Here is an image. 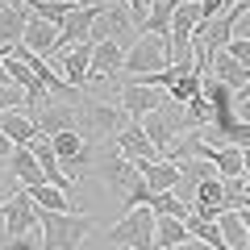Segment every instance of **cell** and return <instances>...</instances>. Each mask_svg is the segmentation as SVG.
Masks as SVG:
<instances>
[{
	"label": "cell",
	"instance_id": "cell-26",
	"mask_svg": "<svg viewBox=\"0 0 250 250\" xmlns=\"http://www.w3.org/2000/svg\"><path fill=\"white\" fill-rule=\"evenodd\" d=\"M200 92H205V75H200V71H188V75H179V80L171 83V92H167V96L175 100V104H188V100H192V96H200Z\"/></svg>",
	"mask_w": 250,
	"mask_h": 250
},
{
	"label": "cell",
	"instance_id": "cell-2",
	"mask_svg": "<svg viewBox=\"0 0 250 250\" xmlns=\"http://www.w3.org/2000/svg\"><path fill=\"white\" fill-rule=\"evenodd\" d=\"M38 213L42 217H38L34 238L42 242V250H75L96 225L88 213H46V208H38Z\"/></svg>",
	"mask_w": 250,
	"mask_h": 250
},
{
	"label": "cell",
	"instance_id": "cell-18",
	"mask_svg": "<svg viewBox=\"0 0 250 250\" xmlns=\"http://www.w3.org/2000/svg\"><path fill=\"white\" fill-rule=\"evenodd\" d=\"M9 175L17 179V188H38V184H46V171H42V163L34 159V150L29 146H17V150L9 154Z\"/></svg>",
	"mask_w": 250,
	"mask_h": 250
},
{
	"label": "cell",
	"instance_id": "cell-6",
	"mask_svg": "<svg viewBox=\"0 0 250 250\" xmlns=\"http://www.w3.org/2000/svg\"><path fill=\"white\" fill-rule=\"evenodd\" d=\"M100 175H104V188H108V192H117L121 200L142 184V171L125 159L117 146H104V154H100Z\"/></svg>",
	"mask_w": 250,
	"mask_h": 250
},
{
	"label": "cell",
	"instance_id": "cell-35",
	"mask_svg": "<svg viewBox=\"0 0 250 250\" xmlns=\"http://www.w3.org/2000/svg\"><path fill=\"white\" fill-rule=\"evenodd\" d=\"M9 54H13V50H0V88L9 83Z\"/></svg>",
	"mask_w": 250,
	"mask_h": 250
},
{
	"label": "cell",
	"instance_id": "cell-17",
	"mask_svg": "<svg viewBox=\"0 0 250 250\" xmlns=\"http://www.w3.org/2000/svg\"><path fill=\"white\" fill-rule=\"evenodd\" d=\"M0 134H9L13 146H34V138L42 134V129H38V117L29 113V108H13V113L0 117Z\"/></svg>",
	"mask_w": 250,
	"mask_h": 250
},
{
	"label": "cell",
	"instance_id": "cell-14",
	"mask_svg": "<svg viewBox=\"0 0 250 250\" xmlns=\"http://www.w3.org/2000/svg\"><path fill=\"white\" fill-rule=\"evenodd\" d=\"M113 146H117V150H121V154H125L129 163H134L138 171H142V167H150V163H159V159H163V154L154 150V142H150V138L142 134V125H129V129H125V134L117 138Z\"/></svg>",
	"mask_w": 250,
	"mask_h": 250
},
{
	"label": "cell",
	"instance_id": "cell-24",
	"mask_svg": "<svg viewBox=\"0 0 250 250\" xmlns=\"http://www.w3.org/2000/svg\"><path fill=\"white\" fill-rule=\"evenodd\" d=\"M213 167L221 179H246V159H242L238 146H221V150H213Z\"/></svg>",
	"mask_w": 250,
	"mask_h": 250
},
{
	"label": "cell",
	"instance_id": "cell-11",
	"mask_svg": "<svg viewBox=\"0 0 250 250\" xmlns=\"http://www.w3.org/2000/svg\"><path fill=\"white\" fill-rule=\"evenodd\" d=\"M96 17H100V4H80V9L71 13V17L59 25V54L62 50H71V46H80V42H88V34H92V25H96Z\"/></svg>",
	"mask_w": 250,
	"mask_h": 250
},
{
	"label": "cell",
	"instance_id": "cell-22",
	"mask_svg": "<svg viewBox=\"0 0 250 250\" xmlns=\"http://www.w3.org/2000/svg\"><path fill=\"white\" fill-rule=\"evenodd\" d=\"M154 242H159V250H175V246H184V242H192L188 221H179V217H159V221H154Z\"/></svg>",
	"mask_w": 250,
	"mask_h": 250
},
{
	"label": "cell",
	"instance_id": "cell-39",
	"mask_svg": "<svg viewBox=\"0 0 250 250\" xmlns=\"http://www.w3.org/2000/svg\"><path fill=\"white\" fill-rule=\"evenodd\" d=\"M242 159H246V175H250V150H242Z\"/></svg>",
	"mask_w": 250,
	"mask_h": 250
},
{
	"label": "cell",
	"instance_id": "cell-19",
	"mask_svg": "<svg viewBox=\"0 0 250 250\" xmlns=\"http://www.w3.org/2000/svg\"><path fill=\"white\" fill-rule=\"evenodd\" d=\"M208 80H217V83H225V88L242 92L250 83V67H242L229 50H221V54H213V62H208Z\"/></svg>",
	"mask_w": 250,
	"mask_h": 250
},
{
	"label": "cell",
	"instance_id": "cell-7",
	"mask_svg": "<svg viewBox=\"0 0 250 250\" xmlns=\"http://www.w3.org/2000/svg\"><path fill=\"white\" fill-rule=\"evenodd\" d=\"M167 104V92L163 88H150V83H138V80H129L121 88V108H125V117L129 121H142V117H150V113H159V108Z\"/></svg>",
	"mask_w": 250,
	"mask_h": 250
},
{
	"label": "cell",
	"instance_id": "cell-28",
	"mask_svg": "<svg viewBox=\"0 0 250 250\" xmlns=\"http://www.w3.org/2000/svg\"><path fill=\"white\" fill-rule=\"evenodd\" d=\"M179 171H184V179H192V184H205V179L217 175V167L208 159H179Z\"/></svg>",
	"mask_w": 250,
	"mask_h": 250
},
{
	"label": "cell",
	"instance_id": "cell-23",
	"mask_svg": "<svg viewBox=\"0 0 250 250\" xmlns=\"http://www.w3.org/2000/svg\"><path fill=\"white\" fill-rule=\"evenodd\" d=\"M217 225H221V238L229 242V250H246L250 233H246V217H242L238 208H225V213L217 217Z\"/></svg>",
	"mask_w": 250,
	"mask_h": 250
},
{
	"label": "cell",
	"instance_id": "cell-30",
	"mask_svg": "<svg viewBox=\"0 0 250 250\" xmlns=\"http://www.w3.org/2000/svg\"><path fill=\"white\" fill-rule=\"evenodd\" d=\"M21 188H17V179L9 175V159H0V205H4V200L9 196H17Z\"/></svg>",
	"mask_w": 250,
	"mask_h": 250
},
{
	"label": "cell",
	"instance_id": "cell-31",
	"mask_svg": "<svg viewBox=\"0 0 250 250\" xmlns=\"http://www.w3.org/2000/svg\"><path fill=\"white\" fill-rule=\"evenodd\" d=\"M200 9H205V21H217L225 9H229V0H200Z\"/></svg>",
	"mask_w": 250,
	"mask_h": 250
},
{
	"label": "cell",
	"instance_id": "cell-12",
	"mask_svg": "<svg viewBox=\"0 0 250 250\" xmlns=\"http://www.w3.org/2000/svg\"><path fill=\"white\" fill-rule=\"evenodd\" d=\"M59 75L71 88H88V80H92V42H80L71 50H62L59 54Z\"/></svg>",
	"mask_w": 250,
	"mask_h": 250
},
{
	"label": "cell",
	"instance_id": "cell-32",
	"mask_svg": "<svg viewBox=\"0 0 250 250\" xmlns=\"http://www.w3.org/2000/svg\"><path fill=\"white\" fill-rule=\"evenodd\" d=\"M225 50H229V54H233V59H238V62H242V67H250V42H238V38H233V42H229V46H225Z\"/></svg>",
	"mask_w": 250,
	"mask_h": 250
},
{
	"label": "cell",
	"instance_id": "cell-25",
	"mask_svg": "<svg viewBox=\"0 0 250 250\" xmlns=\"http://www.w3.org/2000/svg\"><path fill=\"white\" fill-rule=\"evenodd\" d=\"M29 200H34L38 208H46V213H71V200H67V192H59V188H50V184L29 188Z\"/></svg>",
	"mask_w": 250,
	"mask_h": 250
},
{
	"label": "cell",
	"instance_id": "cell-34",
	"mask_svg": "<svg viewBox=\"0 0 250 250\" xmlns=\"http://www.w3.org/2000/svg\"><path fill=\"white\" fill-rule=\"evenodd\" d=\"M0 250H42V242H38L34 233H29V238H13V242H4Z\"/></svg>",
	"mask_w": 250,
	"mask_h": 250
},
{
	"label": "cell",
	"instance_id": "cell-38",
	"mask_svg": "<svg viewBox=\"0 0 250 250\" xmlns=\"http://www.w3.org/2000/svg\"><path fill=\"white\" fill-rule=\"evenodd\" d=\"M4 242H13V233H9V225H4V217H0V246Z\"/></svg>",
	"mask_w": 250,
	"mask_h": 250
},
{
	"label": "cell",
	"instance_id": "cell-40",
	"mask_svg": "<svg viewBox=\"0 0 250 250\" xmlns=\"http://www.w3.org/2000/svg\"><path fill=\"white\" fill-rule=\"evenodd\" d=\"M246 250H250V242H246Z\"/></svg>",
	"mask_w": 250,
	"mask_h": 250
},
{
	"label": "cell",
	"instance_id": "cell-8",
	"mask_svg": "<svg viewBox=\"0 0 250 250\" xmlns=\"http://www.w3.org/2000/svg\"><path fill=\"white\" fill-rule=\"evenodd\" d=\"M0 217H4V225H9L13 238H29V233L38 229V217L42 213H38V205L29 200V192L21 188L17 196H9L4 205H0Z\"/></svg>",
	"mask_w": 250,
	"mask_h": 250
},
{
	"label": "cell",
	"instance_id": "cell-36",
	"mask_svg": "<svg viewBox=\"0 0 250 250\" xmlns=\"http://www.w3.org/2000/svg\"><path fill=\"white\" fill-rule=\"evenodd\" d=\"M13 150H17V146H13V142H9V134H0V159H9V154H13Z\"/></svg>",
	"mask_w": 250,
	"mask_h": 250
},
{
	"label": "cell",
	"instance_id": "cell-15",
	"mask_svg": "<svg viewBox=\"0 0 250 250\" xmlns=\"http://www.w3.org/2000/svg\"><path fill=\"white\" fill-rule=\"evenodd\" d=\"M125 71V46L117 42H92V80L88 83H104L113 75Z\"/></svg>",
	"mask_w": 250,
	"mask_h": 250
},
{
	"label": "cell",
	"instance_id": "cell-9",
	"mask_svg": "<svg viewBox=\"0 0 250 250\" xmlns=\"http://www.w3.org/2000/svg\"><path fill=\"white\" fill-rule=\"evenodd\" d=\"M50 142H54V154H59L62 171H75V179H80V171L92 167V142L80 134V129H67V134L50 138Z\"/></svg>",
	"mask_w": 250,
	"mask_h": 250
},
{
	"label": "cell",
	"instance_id": "cell-33",
	"mask_svg": "<svg viewBox=\"0 0 250 250\" xmlns=\"http://www.w3.org/2000/svg\"><path fill=\"white\" fill-rule=\"evenodd\" d=\"M233 38H238V42H250V4H246V13L233 21Z\"/></svg>",
	"mask_w": 250,
	"mask_h": 250
},
{
	"label": "cell",
	"instance_id": "cell-10",
	"mask_svg": "<svg viewBox=\"0 0 250 250\" xmlns=\"http://www.w3.org/2000/svg\"><path fill=\"white\" fill-rule=\"evenodd\" d=\"M34 13L25 9V0H4L0 4V50H17L25 42V29Z\"/></svg>",
	"mask_w": 250,
	"mask_h": 250
},
{
	"label": "cell",
	"instance_id": "cell-1",
	"mask_svg": "<svg viewBox=\"0 0 250 250\" xmlns=\"http://www.w3.org/2000/svg\"><path fill=\"white\" fill-rule=\"evenodd\" d=\"M75 113H80V134L88 138V142H117V138L129 129V117H125L121 104H104V100H92V96H80L75 100Z\"/></svg>",
	"mask_w": 250,
	"mask_h": 250
},
{
	"label": "cell",
	"instance_id": "cell-29",
	"mask_svg": "<svg viewBox=\"0 0 250 250\" xmlns=\"http://www.w3.org/2000/svg\"><path fill=\"white\" fill-rule=\"evenodd\" d=\"M13 108H29V100H25V92H21V88L4 83V88H0V117L13 113Z\"/></svg>",
	"mask_w": 250,
	"mask_h": 250
},
{
	"label": "cell",
	"instance_id": "cell-21",
	"mask_svg": "<svg viewBox=\"0 0 250 250\" xmlns=\"http://www.w3.org/2000/svg\"><path fill=\"white\" fill-rule=\"evenodd\" d=\"M150 4V13H146V29L142 34L150 38H171V21H175V0H146Z\"/></svg>",
	"mask_w": 250,
	"mask_h": 250
},
{
	"label": "cell",
	"instance_id": "cell-3",
	"mask_svg": "<svg viewBox=\"0 0 250 250\" xmlns=\"http://www.w3.org/2000/svg\"><path fill=\"white\" fill-rule=\"evenodd\" d=\"M171 67V50H167V38H150V34H142L129 50H125V71L121 75H129V80H150V75H159V71H167Z\"/></svg>",
	"mask_w": 250,
	"mask_h": 250
},
{
	"label": "cell",
	"instance_id": "cell-27",
	"mask_svg": "<svg viewBox=\"0 0 250 250\" xmlns=\"http://www.w3.org/2000/svg\"><path fill=\"white\" fill-rule=\"evenodd\" d=\"M150 208H154V217H179V221H188V217L196 213V208L184 205L175 192H163V196H154V200H150Z\"/></svg>",
	"mask_w": 250,
	"mask_h": 250
},
{
	"label": "cell",
	"instance_id": "cell-20",
	"mask_svg": "<svg viewBox=\"0 0 250 250\" xmlns=\"http://www.w3.org/2000/svg\"><path fill=\"white\" fill-rule=\"evenodd\" d=\"M179 179H184V171H179V163H171V159H159V163H150V167H142V184L150 188L154 196L175 192Z\"/></svg>",
	"mask_w": 250,
	"mask_h": 250
},
{
	"label": "cell",
	"instance_id": "cell-16",
	"mask_svg": "<svg viewBox=\"0 0 250 250\" xmlns=\"http://www.w3.org/2000/svg\"><path fill=\"white\" fill-rule=\"evenodd\" d=\"M21 46L42 54V59H59V25L42 21V17H29V29H25V42Z\"/></svg>",
	"mask_w": 250,
	"mask_h": 250
},
{
	"label": "cell",
	"instance_id": "cell-4",
	"mask_svg": "<svg viewBox=\"0 0 250 250\" xmlns=\"http://www.w3.org/2000/svg\"><path fill=\"white\" fill-rule=\"evenodd\" d=\"M154 208H129L117 225H108V242L125 250H159L154 242Z\"/></svg>",
	"mask_w": 250,
	"mask_h": 250
},
{
	"label": "cell",
	"instance_id": "cell-37",
	"mask_svg": "<svg viewBox=\"0 0 250 250\" xmlns=\"http://www.w3.org/2000/svg\"><path fill=\"white\" fill-rule=\"evenodd\" d=\"M175 250H213V246H208V242H196V238H192V242H184V246H175Z\"/></svg>",
	"mask_w": 250,
	"mask_h": 250
},
{
	"label": "cell",
	"instance_id": "cell-5",
	"mask_svg": "<svg viewBox=\"0 0 250 250\" xmlns=\"http://www.w3.org/2000/svg\"><path fill=\"white\" fill-rule=\"evenodd\" d=\"M138 34V25H134V17H129V9H121V4H100V17H96V25H92V34H88V42H117V46H125L129 50V38ZM142 38V34H138Z\"/></svg>",
	"mask_w": 250,
	"mask_h": 250
},
{
	"label": "cell",
	"instance_id": "cell-13",
	"mask_svg": "<svg viewBox=\"0 0 250 250\" xmlns=\"http://www.w3.org/2000/svg\"><path fill=\"white\" fill-rule=\"evenodd\" d=\"M38 129L46 138H59L67 129H80V113H75L71 100H50L46 108H38Z\"/></svg>",
	"mask_w": 250,
	"mask_h": 250
}]
</instances>
